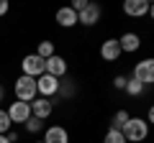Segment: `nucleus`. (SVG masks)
Here are the masks:
<instances>
[{
	"label": "nucleus",
	"mask_w": 154,
	"mask_h": 143,
	"mask_svg": "<svg viewBox=\"0 0 154 143\" xmlns=\"http://www.w3.org/2000/svg\"><path fill=\"white\" fill-rule=\"evenodd\" d=\"M149 130H152V128H149L146 118H139V115H131V118H128V123L121 128L126 143H144L149 138Z\"/></svg>",
	"instance_id": "nucleus-1"
},
{
	"label": "nucleus",
	"mask_w": 154,
	"mask_h": 143,
	"mask_svg": "<svg viewBox=\"0 0 154 143\" xmlns=\"http://www.w3.org/2000/svg\"><path fill=\"white\" fill-rule=\"evenodd\" d=\"M13 95H16L18 102H28V105H31L33 100L38 97V92H36V79H33V77H26V74L16 77V82H13Z\"/></svg>",
	"instance_id": "nucleus-2"
},
{
	"label": "nucleus",
	"mask_w": 154,
	"mask_h": 143,
	"mask_svg": "<svg viewBox=\"0 0 154 143\" xmlns=\"http://www.w3.org/2000/svg\"><path fill=\"white\" fill-rule=\"evenodd\" d=\"M131 77L136 82H141L144 87H154V56H144L141 61H136Z\"/></svg>",
	"instance_id": "nucleus-3"
},
{
	"label": "nucleus",
	"mask_w": 154,
	"mask_h": 143,
	"mask_svg": "<svg viewBox=\"0 0 154 143\" xmlns=\"http://www.w3.org/2000/svg\"><path fill=\"white\" fill-rule=\"evenodd\" d=\"M21 74L38 79L41 74H46V59H41L38 54H26L21 59Z\"/></svg>",
	"instance_id": "nucleus-4"
},
{
	"label": "nucleus",
	"mask_w": 154,
	"mask_h": 143,
	"mask_svg": "<svg viewBox=\"0 0 154 143\" xmlns=\"http://www.w3.org/2000/svg\"><path fill=\"white\" fill-rule=\"evenodd\" d=\"M36 92L38 97H46V100H54L59 95V79L51 77V74H41L36 79Z\"/></svg>",
	"instance_id": "nucleus-5"
},
{
	"label": "nucleus",
	"mask_w": 154,
	"mask_h": 143,
	"mask_svg": "<svg viewBox=\"0 0 154 143\" xmlns=\"http://www.w3.org/2000/svg\"><path fill=\"white\" fill-rule=\"evenodd\" d=\"M5 112H8V118H11V123L13 125H23V123L28 120V118H31V105L28 102H11L5 107Z\"/></svg>",
	"instance_id": "nucleus-6"
},
{
	"label": "nucleus",
	"mask_w": 154,
	"mask_h": 143,
	"mask_svg": "<svg viewBox=\"0 0 154 143\" xmlns=\"http://www.w3.org/2000/svg\"><path fill=\"white\" fill-rule=\"evenodd\" d=\"M118 46H121V54H136L141 49V36L134 31H126L118 36Z\"/></svg>",
	"instance_id": "nucleus-7"
},
{
	"label": "nucleus",
	"mask_w": 154,
	"mask_h": 143,
	"mask_svg": "<svg viewBox=\"0 0 154 143\" xmlns=\"http://www.w3.org/2000/svg\"><path fill=\"white\" fill-rule=\"evenodd\" d=\"M100 16H103V8L98 5V3H88V8H85V10H80L77 13V18H80V23H82V26H95V23L100 21Z\"/></svg>",
	"instance_id": "nucleus-8"
},
{
	"label": "nucleus",
	"mask_w": 154,
	"mask_h": 143,
	"mask_svg": "<svg viewBox=\"0 0 154 143\" xmlns=\"http://www.w3.org/2000/svg\"><path fill=\"white\" fill-rule=\"evenodd\" d=\"M51 112H54V100L36 97V100L31 102V115H33V118H41V120H46Z\"/></svg>",
	"instance_id": "nucleus-9"
},
{
	"label": "nucleus",
	"mask_w": 154,
	"mask_h": 143,
	"mask_svg": "<svg viewBox=\"0 0 154 143\" xmlns=\"http://www.w3.org/2000/svg\"><path fill=\"white\" fill-rule=\"evenodd\" d=\"M44 143H69V130L64 125H49L44 130Z\"/></svg>",
	"instance_id": "nucleus-10"
},
{
	"label": "nucleus",
	"mask_w": 154,
	"mask_h": 143,
	"mask_svg": "<svg viewBox=\"0 0 154 143\" xmlns=\"http://www.w3.org/2000/svg\"><path fill=\"white\" fill-rule=\"evenodd\" d=\"M123 13H126L128 18L149 16V0H126V3H123Z\"/></svg>",
	"instance_id": "nucleus-11"
},
{
	"label": "nucleus",
	"mask_w": 154,
	"mask_h": 143,
	"mask_svg": "<svg viewBox=\"0 0 154 143\" xmlns=\"http://www.w3.org/2000/svg\"><path fill=\"white\" fill-rule=\"evenodd\" d=\"M67 59L64 56H59V54H54L51 59H46V74H51V77H57V79H62L67 74Z\"/></svg>",
	"instance_id": "nucleus-12"
},
{
	"label": "nucleus",
	"mask_w": 154,
	"mask_h": 143,
	"mask_svg": "<svg viewBox=\"0 0 154 143\" xmlns=\"http://www.w3.org/2000/svg\"><path fill=\"white\" fill-rule=\"evenodd\" d=\"M121 56V46H118V39H105L100 44V59L103 61H118Z\"/></svg>",
	"instance_id": "nucleus-13"
},
{
	"label": "nucleus",
	"mask_w": 154,
	"mask_h": 143,
	"mask_svg": "<svg viewBox=\"0 0 154 143\" xmlns=\"http://www.w3.org/2000/svg\"><path fill=\"white\" fill-rule=\"evenodd\" d=\"M54 21H57V26H62V28H75L77 23H80V18H77V13L72 10L69 5H64V8H59V10H57Z\"/></svg>",
	"instance_id": "nucleus-14"
},
{
	"label": "nucleus",
	"mask_w": 154,
	"mask_h": 143,
	"mask_svg": "<svg viewBox=\"0 0 154 143\" xmlns=\"http://www.w3.org/2000/svg\"><path fill=\"white\" fill-rule=\"evenodd\" d=\"M123 92H126L128 97H141V95L146 92V87H144L141 82H136L134 77H128V82H126V89H123Z\"/></svg>",
	"instance_id": "nucleus-15"
},
{
	"label": "nucleus",
	"mask_w": 154,
	"mask_h": 143,
	"mask_svg": "<svg viewBox=\"0 0 154 143\" xmlns=\"http://www.w3.org/2000/svg\"><path fill=\"white\" fill-rule=\"evenodd\" d=\"M23 128H26V133H31V136H36V133H41V130H46V125H44V120L41 118H28L26 123H23Z\"/></svg>",
	"instance_id": "nucleus-16"
},
{
	"label": "nucleus",
	"mask_w": 154,
	"mask_h": 143,
	"mask_svg": "<svg viewBox=\"0 0 154 143\" xmlns=\"http://www.w3.org/2000/svg\"><path fill=\"white\" fill-rule=\"evenodd\" d=\"M36 54L41 56V59H51V56L57 54V51H54V41H49V39H46V41H38Z\"/></svg>",
	"instance_id": "nucleus-17"
},
{
	"label": "nucleus",
	"mask_w": 154,
	"mask_h": 143,
	"mask_svg": "<svg viewBox=\"0 0 154 143\" xmlns=\"http://www.w3.org/2000/svg\"><path fill=\"white\" fill-rule=\"evenodd\" d=\"M128 110H116V115H113V120H110V128H116V130H121L123 125L128 123Z\"/></svg>",
	"instance_id": "nucleus-18"
},
{
	"label": "nucleus",
	"mask_w": 154,
	"mask_h": 143,
	"mask_svg": "<svg viewBox=\"0 0 154 143\" xmlns=\"http://www.w3.org/2000/svg\"><path fill=\"white\" fill-rule=\"evenodd\" d=\"M103 143H126L121 130H116V128H108V133L103 136Z\"/></svg>",
	"instance_id": "nucleus-19"
},
{
	"label": "nucleus",
	"mask_w": 154,
	"mask_h": 143,
	"mask_svg": "<svg viewBox=\"0 0 154 143\" xmlns=\"http://www.w3.org/2000/svg\"><path fill=\"white\" fill-rule=\"evenodd\" d=\"M8 130H13V123L8 118L5 107H0V136H8Z\"/></svg>",
	"instance_id": "nucleus-20"
},
{
	"label": "nucleus",
	"mask_w": 154,
	"mask_h": 143,
	"mask_svg": "<svg viewBox=\"0 0 154 143\" xmlns=\"http://www.w3.org/2000/svg\"><path fill=\"white\" fill-rule=\"evenodd\" d=\"M126 82H128L126 74H118V77L113 79V87H116V89H126Z\"/></svg>",
	"instance_id": "nucleus-21"
},
{
	"label": "nucleus",
	"mask_w": 154,
	"mask_h": 143,
	"mask_svg": "<svg viewBox=\"0 0 154 143\" xmlns=\"http://www.w3.org/2000/svg\"><path fill=\"white\" fill-rule=\"evenodd\" d=\"M146 123H149V128L154 125V105H149V107H146Z\"/></svg>",
	"instance_id": "nucleus-22"
},
{
	"label": "nucleus",
	"mask_w": 154,
	"mask_h": 143,
	"mask_svg": "<svg viewBox=\"0 0 154 143\" xmlns=\"http://www.w3.org/2000/svg\"><path fill=\"white\" fill-rule=\"evenodd\" d=\"M8 10H11V3H8V0H0V18L5 16Z\"/></svg>",
	"instance_id": "nucleus-23"
},
{
	"label": "nucleus",
	"mask_w": 154,
	"mask_h": 143,
	"mask_svg": "<svg viewBox=\"0 0 154 143\" xmlns=\"http://www.w3.org/2000/svg\"><path fill=\"white\" fill-rule=\"evenodd\" d=\"M5 138H8L11 143H16V141H18V133H16V130H8V136H5Z\"/></svg>",
	"instance_id": "nucleus-24"
},
{
	"label": "nucleus",
	"mask_w": 154,
	"mask_h": 143,
	"mask_svg": "<svg viewBox=\"0 0 154 143\" xmlns=\"http://www.w3.org/2000/svg\"><path fill=\"white\" fill-rule=\"evenodd\" d=\"M5 102V87H3V84H0V105Z\"/></svg>",
	"instance_id": "nucleus-25"
},
{
	"label": "nucleus",
	"mask_w": 154,
	"mask_h": 143,
	"mask_svg": "<svg viewBox=\"0 0 154 143\" xmlns=\"http://www.w3.org/2000/svg\"><path fill=\"white\" fill-rule=\"evenodd\" d=\"M149 18L154 21V3H149Z\"/></svg>",
	"instance_id": "nucleus-26"
},
{
	"label": "nucleus",
	"mask_w": 154,
	"mask_h": 143,
	"mask_svg": "<svg viewBox=\"0 0 154 143\" xmlns=\"http://www.w3.org/2000/svg\"><path fill=\"white\" fill-rule=\"evenodd\" d=\"M0 143H11V141H8V138H5V136H0Z\"/></svg>",
	"instance_id": "nucleus-27"
},
{
	"label": "nucleus",
	"mask_w": 154,
	"mask_h": 143,
	"mask_svg": "<svg viewBox=\"0 0 154 143\" xmlns=\"http://www.w3.org/2000/svg\"><path fill=\"white\" fill-rule=\"evenodd\" d=\"M33 143H44V141H33Z\"/></svg>",
	"instance_id": "nucleus-28"
}]
</instances>
